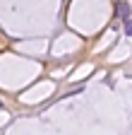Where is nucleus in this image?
I'll list each match as a JSON object with an SVG mask.
<instances>
[{
    "label": "nucleus",
    "mask_w": 132,
    "mask_h": 135,
    "mask_svg": "<svg viewBox=\"0 0 132 135\" xmlns=\"http://www.w3.org/2000/svg\"><path fill=\"white\" fill-rule=\"evenodd\" d=\"M118 17L123 20V24H130V3H127V0L118 3Z\"/></svg>",
    "instance_id": "nucleus-1"
}]
</instances>
